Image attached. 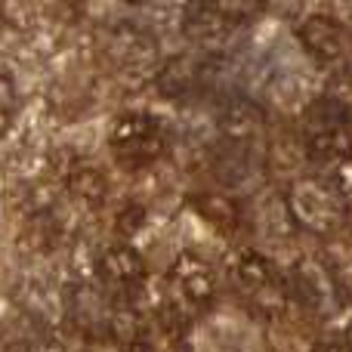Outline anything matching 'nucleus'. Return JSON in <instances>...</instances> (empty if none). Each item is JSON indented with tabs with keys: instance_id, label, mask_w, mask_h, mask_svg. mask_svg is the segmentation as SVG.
<instances>
[{
	"instance_id": "1",
	"label": "nucleus",
	"mask_w": 352,
	"mask_h": 352,
	"mask_svg": "<svg viewBox=\"0 0 352 352\" xmlns=\"http://www.w3.org/2000/svg\"><path fill=\"white\" fill-rule=\"evenodd\" d=\"M109 142H111V152H115L118 164L127 167V170H140V167L155 164L164 155L167 130L148 111H130V115L118 118L111 124Z\"/></svg>"
},
{
	"instance_id": "2",
	"label": "nucleus",
	"mask_w": 352,
	"mask_h": 352,
	"mask_svg": "<svg viewBox=\"0 0 352 352\" xmlns=\"http://www.w3.org/2000/svg\"><path fill=\"white\" fill-rule=\"evenodd\" d=\"M105 53L127 74H148L158 68V43L148 31L136 25H118L105 37Z\"/></svg>"
},
{
	"instance_id": "3",
	"label": "nucleus",
	"mask_w": 352,
	"mask_h": 352,
	"mask_svg": "<svg viewBox=\"0 0 352 352\" xmlns=\"http://www.w3.org/2000/svg\"><path fill=\"white\" fill-rule=\"evenodd\" d=\"M287 201L294 217L316 232H331L340 223V201L322 182H297Z\"/></svg>"
},
{
	"instance_id": "4",
	"label": "nucleus",
	"mask_w": 352,
	"mask_h": 352,
	"mask_svg": "<svg viewBox=\"0 0 352 352\" xmlns=\"http://www.w3.org/2000/svg\"><path fill=\"white\" fill-rule=\"evenodd\" d=\"M96 272L115 291H140L142 281H146V260L130 244H115L99 256Z\"/></svg>"
},
{
	"instance_id": "5",
	"label": "nucleus",
	"mask_w": 352,
	"mask_h": 352,
	"mask_svg": "<svg viewBox=\"0 0 352 352\" xmlns=\"http://www.w3.org/2000/svg\"><path fill=\"white\" fill-rule=\"evenodd\" d=\"M219 130H223V136L232 146L244 148L248 142H254L256 136L263 133V118L254 105L241 102V99H232V102L223 105V111H219Z\"/></svg>"
},
{
	"instance_id": "6",
	"label": "nucleus",
	"mask_w": 352,
	"mask_h": 352,
	"mask_svg": "<svg viewBox=\"0 0 352 352\" xmlns=\"http://www.w3.org/2000/svg\"><path fill=\"white\" fill-rule=\"evenodd\" d=\"M201 74H204L201 62H195L192 56H176L158 72V90L164 96H186L201 84Z\"/></svg>"
},
{
	"instance_id": "7",
	"label": "nucleus",
	"mask_w": 352,
	"mask_h": 352,
	"mask_svg": "<svg viewBox=\"0 0 352 352\" xmlns=\"http://www.w3.org/2000/svg\"><path fill=\"white\" fill-rule=\"evenodd\" d=\"M300 37L303 43L322 59H334V56L343 53V28L334 25L331 19H309V22L300 28Z\"/></svg>"
},
{
	"instance_id": "8",
	"label": "nucleus",
	"mask_w": 352,
	"mask_h": 352,
	"mask_svg": "<svg viewBox=\"0 0 352 352\" xmlns=\"http://www.w3.org/2000/svg\"><path fill=\"white\" fill-rule=\"evenodd\" d=\"M195 210H198L201 217H204L207 223H210L213 229H219V232H232L235 229V223L241 219L235 201H229L226 195H213V192L198 195V198H195Z\"/></svg>"
},
{
	"instance_id": "9",
	"label": "nucleus",
	"mask_w": 352,
	"mask_h": 352,
	"mask_svg": "<svg viewBox=\"0 0 352 352\" xmlns=\"http://www.w3.org/2000/svg\"><path fill=\"white\" fill-rule=\"evenodd\" d=\"M68 186H72L74 195H80V198L90 201V204H99V201L109 195V182H105V176L99 173L96 167H78V170H72Z\"/></svg>"
},
{
	"instance_id": "10",
	"label": "nucleus",
	"mask_w": 352,
	"mask_h": 352,
	"mask_svg": "<svg viewBox=\"0 0 352 352\" xmlns=\"http://www.w3.org/2000/svg\"><path fill=\"white\" fill-rule=\"evenodd\" d=\"M263 0H210V6L226 16L229 22H238V19H250L256 10H260Z\"/></svg>"
},
{
	"instance_id": "11",
	"label": "nucleus",
	"mask_w": 352,
	"mask_h": 352,
	"mask_svg": "<svg viewBox=\"0 0 352 352\" xmlns=\"http://www.w3.org/2000/svg\"><path fill=\"white\" fill-rule=\"evenodd\" d=\"M12 109H16V87L10 78H0V127H6Z\"/></svg>"
},
{
	"instance_id": "12",
	"label": "nucleus",
	"mask_w": 352,
	"mask_h": 352,
	"mask_svg": "<svg viewBox=\"0 0 352 352\" xmlns=\"http://www.w3.org/2000/svg\"><path fill=\"white\" fill-rule=\"evenodd\" d=\"M127 3H136V6H146L148 0H127Z\"/></svg>"
}]
</instances>
